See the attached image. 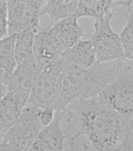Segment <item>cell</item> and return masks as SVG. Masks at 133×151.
<instances>
[{"label":"cell","mask_w":133,"mask_h":151,"mask_svg":"<svg viewBox=\"0 0 133 151\" xmlns=\"http://www.w3.org/2000/svg\"><path fill=\"white\" fill-rule=\"evenodd\" d=\"M0 70H1V69H0Z\"/></svg>","instance_id":"24"},{"label":"cell","mask_w":133,"mask_h":151,"mask_svg":"<svg viewBox=\"0 0 133 151\" xmlns=\"http://www.w3.org/2000/svg\"><path fill=\"white\" fill-rule=\"evenodd\" d=\"M41 70L36 58L17 66L11 73L7 75L6 94L27 105L31 91Z\"/></svg>","instance_id":"9"},{"label":"cell","mask_w":133,"mask_h":151,"mask_svg":"<svg viewBox=\"0 0 133 151\" xmlns=\"http://www.w3.org/2000/svg\"><path fill=\"white\" fill-rule=\"evenodd\" d=\"M61 57L68 65L80 69H89L97 62L90 39L79 40Z\"/></svg>","instance_id":"11"},{"label":"cell","mask_w":133,"mask_h":151,"mask_svg":"<svg viewBox=\"0 0 133 151\" xmlns=\"http://www.w3.org/2000/svg\"><path fill=\"white\" fill-rule=\"evenodd\" d=\"M38 31L27 29L16 35L15 57L17 66L35 58L34 42Z\"/></svg>","instance_id":"14"},{"label":"cell","mask_w":133,"mask_h":151,"mask_svg":"<svg viewBox=\"0 0 133 151\" xmlns=\"http://www.w3.org/2000/svg\"><path fill=\"white\" fill-rule=\"evenodd\" d=\"M16 35H8L0 40V69L11 74L17 67L15 57Z\"/></svg>","instance_id":"16"},{"label":"cell","mask_w":133,"mask_h":151,"mask_svg":"<svg viewBox=\"0 0 133 151\" xmlns=\"http://www.w3.org/2000/svg\"><path fill=\"white\" fill-rule=\"evenodd\" d=\"M41 110L33 105H26L16 123L3 136L1 141L9 144L11 151H29L44 128L39 119Z\"/></svg>","instance_id":"6"},{"label":"cell","mask_w":133,"mask_h":151,"mask_svg":"<svg viewBox=\"0 0 133 151\" xmlns=\"http://www.w3.org/2000/svg\"><path fill=\"white\" fill-rule=\"evenodd\" d=\"M67 64L60 57L58 60L43 67L31 91L27 104L41 109L60 110L59 77Z\"/></svg>","instance_id":"4"},{"label":"cell","mask_w":133,"mask_h":151,"mask_svg":"<svg viewBox=\"0 0 133 151\" xmlns=\"http://www.w3.org/2000/svg\"><path fill=\"white\" fill-rule=\"evenodd\" d=\"M0 151H11V150L9 144L1 141L0 142Z\"/></svg>","instance_id":"21"},{"label":"cell","mask_w":133,"mask_h":151,"mask_svg":"<svg viewBox=\"0 0 133 151\" xmlns=\"http://www.w3.org/2000/svg\"><path fill=\"white\" fill-rule=\"evenodd\" d=\"M124 17L126 24L119 34L123 48V59L133 61V7Z\"/></svg>","instance_id":"17"},{"label":"cell","mask_w":133,"mask_h":151,"mask_svg":"<svg viewBox=\"0 0 133 151\" xmlns=\"http://www.w3.org/2000/svg\"><path fill=\"white\" fill-rule=\"evenodd\" d=\"M1 140H2V137H1V135H0V141H1Z\"/></svg>","instance_id":"22"},{"label":"cell","mask_w":133,"mask_h":151,"mask_svg":"<svg viewBox=\"0 0 133 151\" xmlns=\"http://www.w3.org/2000/svg\"><path fill=\"white\" fill-rule=\"evenodd\" d=\"M78 1H45L40 11V17L48 16L52 25L65 19L73 17Z\"/></svg>","instance_id":"13"},{"label":"cell","mask_w":133,"mask_h":151,"mask_svg":"<svg viewBox=\"0 0 133 151\" xmlns=\"http://www.w3.org/2000/svg\"><path fill=\"white\" fill-rule=\"evenodd\" d=\"M110 8L111 1H78L77 9L72 17L78 20L81 17H91L96 21L104 17L110 11Z\"/></svg>","instance_id":"15"},{"label":"cell","mask_w":133,"mask_h":151,"mask_svg":"<svg viewBox=\"0 0 133 151\" xmlns=\"http://www.w3.org/2000/svg\"><path fill=\"white\" fill-rule=\"evenodd\" d=\"M66 132L78 127L70 138V146L80 135L87 140L84 150L115 151L123 141L129 119L123 116L106 105L99 97L74 102L64 110Z\"/></svg>","instance_id":"1"},{"label":"cell","mask_w":133,"mask_h":151,"mask_svg":"<svg viewBox=\"0 0 133 151\" xmlns=\"http://www.w3.org/2000/svg\"><path fill=\"white\" fill-rule=\"evenodd\" d=\"M84 151H89V150H84Z\"/></svg>","instance_id":"23"},{"label":"cell","mask_w":133,"mask_h":151,"mask_svg":"<svg viewBox=\"0 0 133 151\" xmlns=\"http://www.w3.org/2000/svg\"><path fill=\"white\" fill-rule=\"evenodd\" d=\"M123 59L96 62L89 69L66 65L59 77L60 110L74 102L96 98L119 76Z\"/></svg>","instance_id":"2"},{"label":"cell","mask_w":133,"mask_h":151,"mask_svg":"<svg viewBox=\"0 0 133 151\" xmlns=\"http://www.w3.org/2000/svg\"><path fill=\"white\" fill-rule=\"evenodd\" d=\"M26 106L8 94L0 101V135L2 138L16 123Z\"/></svg>","instance_id":"12"},{"label":"cell","mask_w":133,"mask_h":151,"mask_svg":"<svg viewBox=\"0 0 133 151\" xmlns=\"http://www.w3.org/2000/svg\"><path fill=\"white\" fill-rule=\"evenodd\" d=\"M8 74L0 70V101L5 97L7 92V87H6V79H7Z\"/></svg>","instance_id":"20"},{"label":"cell","mask_w":133,"mask_h":151,"mask_svg":"<svg viewBox=\"0 0 133 151\" xmlns=\"http://www.w3.org/2000/svg\"><path fill=\"white\" fill-rule=\"evenodd\" d=\"M44 1H9L8 33L17 35L23 31L40 29V11Z\"/></svg>","instance_id":"8"},{"label":"cell","mask_w":133,"mask_h":151,"mask_svg":"<svg viewBox=\"0 0 133 151\" xmlns=\"http://www.w3.org/2000/svg\"><path fill=\"white\" fill-rule=\"evenodd\" d=\"M99 99L123 116L133 119V61L123 59L119 76L99 94Z\"/></svg>","instance_id":"5"},{"label":"cell","mask_w":133,"mask_h":151,"mask_svg":"<svg viewBox=\"0 0 133 151\" xmlns=\"http://www.w3.org/2000/svg\"><path fill=\"white\" fill-rule=\"evenodd\" d=\"M63 117L64 110L56 111L53 122L41 129L29 151H65L70 138L62 126Z\"/></svg>","instance_id":"10"},{"label":"cell","mask_w":133,"mask_h":151,"mask_svg":"<svg viewBox=\"0 0 133 151\" xmlns=\"http://www.w3.org/2000/svg\"><path fill=\"white\" fill-rule=\"evenodd\" d=\"M8 35V2L0 1V40Z\"/></svg>","instance_id":"18"},{"label":"cell","mask_w":133,"mask_h":151,"mask_svg":"<svg viewBox=\"0 0 133 151\" xmlns=\"http://www.w3.org/2000/svg\"><path fill=\"white\" fill-rule=\"evenodd\" d=\"M75 17H69L45 27H40L34 42V56L41 67L58 60L84 36Z\"/></svg>","instance_id":"3"},{"label":"cell","mask_w":133,"mask_h":151,"mask_svg":"<svg viewBox=\"0 0 133 151\" xmlns=\"http://www.w3.org/2000/svg\"><path fill=\"white\" fill-rule=\"evenodd\" d=\"M56 110L53 109H41L39 119L43 127H46L53 122L56 115Z\"/></svg>","instance_id":"19"},{"label":"cell","mask_w":133,"mask_h":151,"mask_svg":"<svg viewBox=\"0 0 133 151\" xmlns=\"http://www.w3.org/2000/svg\"><path fill=\"white\" fill-rule=\"evenodd\" d=\"M114 17L110 11L94 23V32L90 38L97 62L108 63L123 59L119 35L111 27Z\"/></svg>","instance_id":"7"}]
</instances>
